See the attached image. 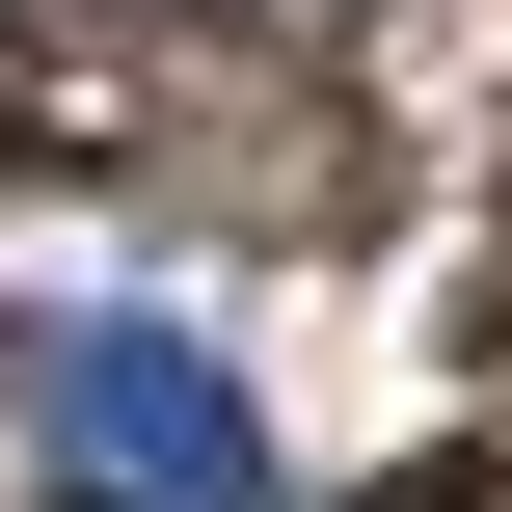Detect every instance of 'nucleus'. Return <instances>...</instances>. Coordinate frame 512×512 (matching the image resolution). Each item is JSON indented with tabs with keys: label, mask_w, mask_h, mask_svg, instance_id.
I'll return each instance as SVG.
<instances>
[{
	"label": "nucleus",
	"mask_w": 512,
	"mask_h": 512,
	"mask_svg": "<svg viewBox=\"0 0 512 512\" xmlns=\"http://www.w3.org/2000/svg\"><path fill=\"white\" fill-rule=\"evenodd\" d=\"M0 378L54 405V486H108V512H297V459L243 432V378L189 324H135V297H0Z\"/></svg>",
	"instance_id": "f257e3e1"
},
{
	"label": "nucleus",
	"mask_w": 512,
	"mask_h": 512,
	"mask_svg": "<svg viewBox=\"0 0 512 512\" xmlns=\"http://www.w3.org/2000/svg\"><path fill=\"white\" fill-rule=\"evenodd\" d=\"M54 512H108V486H54Z\"/></svg>",
	"instance_id": "f03ea898"
}]
</instances>
